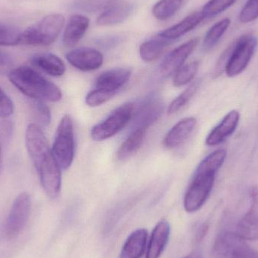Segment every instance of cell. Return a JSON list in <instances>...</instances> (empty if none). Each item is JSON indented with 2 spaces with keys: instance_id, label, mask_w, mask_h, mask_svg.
<instances>
[{
  "instance_id": "6da1fadb",
  "label": "cell",
  "mask_w": 258,
  "mask_h": 258,
  "mask_svg": "<svg viewBox=\"0 0 258 258\" xmlns=\"http://www.w3.org/2000/svg\"><path fill=\"white\" fill-rule=\"evenodd\" d=\"M25 145L44 192L52 200L57 198L61 190V168L41 127L29 124L26 129Z\"/></svg>"
},
{
  "instance_id": "7a4b0ae2",
  "label": "cell",
  "mask_w": 258,
  "mask_h": 258,
  "mask_svg": "<svg viewBox=\"0 0 258 258\" xmlns=\"http://www.w3.org/2000/svg\"><path fill=\"white\" fill-rule=\"evenodd\" d=\"M226 157V150L220 149L200 162L185 194L183 206L186 212L192 213L204 206L215 184L217 173L222 167Z\"/></svg>"
},
{
  "instance_id": "3957f363",
  "label": "cell",
  "mask_w": 258,
  "mask_h": 258,
  "mask_svg": "<svg viewBox=\"0 0 258 258\" xmlns=\"http://www.w3.org/2000/svg\"><path fill=\"white\" fill-rule=\"evenodd\" d=\"M10 83L30 99L57 102L62 98L60 88L33 68L21 66L9 73Z\"/></svg>"
},
{
  "instance_id": "277c9868",
  "label": "cell",
  "mask_w": 258,
  "mask_h": 258,
  "mask_svg": "<svg viewBox=\"0 0 258 258\" xmlns=\"http://www.w3.org/2000/svg\"><path fill=\"white\" fill-rule=\"evenodd\" d=\"M64 24V17L60 14L47 15L22 32L21 45L32 46L51 45L61 33Z\"/></svg>"
},
{
  "instance_id": "5b68a950",
  "label": "cell",
  "mask_w": 258,
  "mask_h": 258,
  "mask_svg": "<svg viewBox=\"0 0 258 258\" xmlns=\"http://www.w3.org/2000/svg\"><path fill=\"white\" fill-rule=\"evenodd\" d=\"M51 150L61 170L71 166L75 153V141L74 123L68 115L63 116L59 122Z\"/></svg>"
},
{
  "instance_id": "8992f818",
  "label": "cell",
  "mask_w": 258,
  "mask_h": 258,
  "mask_svg": "<svg viewBox=\"0 0 258 258\" xmlns=\"http://www.w3.org/2000/svg\"><path fill=\"white\" fill-rule=\"evenodd\" d=\"M212 253L213 258H258V251L245 239L237 233L226 230L217 236Z\"/></svg>"
},
{
  "instance_id": "52a82bcc",
  "label": "cell",
  "mask_w": 258,
  "mask_h": 258,
  "mask_svg": "<svg viewBox=\"0 0 258 258\" xmlns=\"http://www.w3.org/2000/svg\"><path fill=\"white\" fill-rule=\"evenodd\" d=\"M257 45V36L251 33L241 36L235 42L224 66V71L229 77H236L246 69Z\"/></svg>"
},
{
  "instance_id": "ba28073f",
  "label": "cell",
  "mask_w": 258,
  "mask_h": 258,
  "mask_svg": "<svg viewBox=\"0 0 258 258\" xmlns=\"http://www.w3.org/2000/svg\"><path fill=\"white\" fill-rule=\"evenodd\" d=\"M135 113V105L126 103L116 108L105 120L94 126L91 135L95 141L109 139L119 133L130 122Z\"/></svg>"
},
{
  "instance_id": "9c48e42d",
  "label": "cell",
  "mask_w": 258,
  "mask_h": 258,
  "mask_svg": "<svg viewBox=\"0 0 258 258\" xmlns=\"http://www.w3.org/2000/svg\"><path fill=\"white\" fill-rule=\"evenodd\" d=\"M31 208V197L27 192H21L15 198L4 226L6 239H14L22 231L30 218Z\"/></svg>"
},
{
  "instance_id": "30bf717a",
  "label": "cell",
  "mask_w": 258,
  "mask_h": 258,
  "mask_svg": "<svg viewBox=\"0 0 258 258\" xmlns=\"http://www.w3.org/2000/svg\"><path fill=\"white\" fill-rule=\"evenodd\" d=\"M199 42V38H194L171 51L159 67L161 75L163 77H168L176 74L183 67L186 59L194 52Z\"/></svg>"
},
{
  "instance_id": "8fae6325",
  "label": "cell",
  "mask_w": 258,
  "mask_h": 258,
  "mask_svg": "<svg viewBox=\"0 0 258 258\" xmlns=\"http://www.w3.org/2000/svg\"><path fill=\"white\" fill-rule=\"evenodd\" d=\"M251 206L248 212L242 217L237 226V233L245 240L258 239V186L249 190Z\"/></svg>"
},
{
  "instance_id": "7c38bea8",
  "label": "cell",
  "mask_w": 258,
  "mask_h": 258,
  "mask_svg": "<svg viewBox=\"0 0 258 258\" xmlns=\"http://www.w3.org/2000/svg\"><path fill=\"white\" fill-rule=\"evenodd\" d=\"M66 58L74 68L84 72L98 70L104 63V56L99 51L86 47L69 51Z\"/></svg>"
},
{
  "instance_id": "4fadbf2b",
  "label": "cell",
  "mask_w": 258,
  "mask_h": 258,
  "mask_svg": "<svg viewBox=\"0 0 258 258\" xmlns=\"http://www.w3.org/2000/svg\"><path fill=\"white\" fill-rule=\"evenodd\" d=\"M164 111V104L156 95L149 96L140 106L135 113L134 129L141 128L147 130L153 125Z\"/></svg>"
},
{
  "instance_id": "5bb4252c",
  "label": "cell",
  "mask_w": 258,
  "mask_h": 258,
  "mask_svg": "<svg viewBox=\"0 0 258 258\" xmlns=\"http://www.w3.org/2000/svg\"><path fill=\"white\" fill-rule=\"evenodd\" d=\"M135 6L126 0H114L102 11L97 24L100 26H113L125 21L133 12Z\"/></svg>"
},
{
  "instance_id": "9a60e30c",
  "label": "cell",
  "mask_w": 258,
  "mask_h": 258,
  "mask_svg": "<svg viewBox=\"0 0 258 258\" xmlns=\"http://www.w3.org/2000/svg\"><path fill=\"white\" fill-rule=\"evenodd\" d=\"M239 119L240 114L237 110H232L227 113L221 122L209 134L206 140V144L210 147H215L222 144L234 133L239 125Z\"/></svg>"
},
{
  "instance_id": "2e32d148",
  "label": "cell",
  "mask_w": 258,
  "mask_h": 258,
  "mask_svg": "<svg viewBox=\"0 0 258 258\" xmlns=\"http://www.w3.org/2000/svg\"><path fill=\"white\" fill-rule=\"evenodd\" d=\"M132 71L125 68L109 70L102 73L95 82L96 89L116 94L130 80Z\"/></svg>"
},
{
  "instance_id": "e0dca14e",
  "label": "cell",
  "mask_w": 258,
  "mask_h": 258,
  "mask_svg": "<svg viewBox=\"0 0 258 258\" xmlns=\"http://www.w3.org/2000/svg\"><path fill=\"white\" fill-rule=\"evenodd\" d=\"M197 125V119L187 117L179 121L165 137L163 144L166 148L173 149L183 144L190 136Z\"/></svg>"
},
{
  "instance_id": "ac0fdd59",
  "label": "cell",
  "mask_w": 258,
  "mask_h": 258,
  "mask_svg": "<svg viewBox=\"0 0 258 258\" xmlns=\"http://www.w3.org/2000/svg\"><path fill=\"white\" fill-rule=\"evenodd\" d=\"M90 25V20L82 15H74L70 18L63 35V43L65 46L77 45L84 36Z\"/></svg>"
},
{
  "instance_id": "d6986e66",
  "label": "cell",
  "mask_w": 258,
  "mask_h": 258,
  "mask_svg": "<svg viewBox=\"0 0 258 258\" xmlns=\"http://www.w3.org/2000/svg\"><path fill=\"white\" fill-rule=\"evenodd\" d=\"M169 224L166 221H161L156 224L152 232L151 237L147 246L146 258H159L165 250L169 239Z\"/></svg>"
},
{
  "instance_id": "ffe728a7",
  "label": "cell",
  "mask_w": 258,
  "mask_h": 258,
  "mask_svg": "<svg viewBox=\"0 0 258 258\" xmlns=\"http://www.w3.org/2000/svg\"><path fill=\"white\" fill-rule=\"evenodd\" d=\"M30 63L51 77H61L66 71L63 60L52 53L34 54L30 58Z\"/></svg>"
},
{
  "instance_id": "44dd1931",
  "label": "cell",
  "mask_w": 258,
  "mask_h": 258,
  "mask_svg": "<svg viewBox=\"0 0 258 258\" xmlns=\"http://www.w3.org/2000/svg\"><path fill=\"white\" fill-rule=\"evenodd\" d=\"M205 19L200 12H194L182 20L178 24L160 32L158 36L167 40L173 41L181 37L183 35L195 29Z\"/></svg>"
},
{
  "instance_id": "7402d4cb",
  "label": "cell",
  "mask_w": 258,
  "mask_h": 258,
  "mask_svg": "<svg viewBox=\"0 0 258 258\" xmlns=\"http://www.w3.org/2000/svg\"><path fill=\"white\" fill-rule=\"evenodd\" d=\"M147 233L145 229H138L129 235L121 251L120 258H141L146 250Z\"/></svg>"
},
{
  "instance_id": "603a6c76",
  "label": "cell",
  "mask_w": 258,
  "mask_h": 258,
  "mask_svg": "<svg viewBox=\"0 0 258 258\" xmlns=\"http://www.w3.org/2000/svg\"><path fill=\"white\" fill-rule=\"evenodd\" d=\"M171 43V41L158 36L141 44L139 49L140 56L144 61L148 63L154 61L162 55L165 48Z\"/></svg>"
},
{
  "instance_id": "cb8c5ba5",
  "label": "cell",
  "mask_w": 258,
  "mask_h": 258,
  "mask_svg": "<svg viewBox=\"0 0 258 258\" xmlns=\"http://www.w3.org/2000/svg\"><path fill=\"white\" fill-rule=\"evenodd\" d=\"M146 132L147 130L141 128L132 131L118 150L117 159L119 160L123 161L130 158L141 148L145 138Z\"/></svg>"
},
{
  "instance_id": "d4e9b609",
  "label": "cell",
  "mask_w": 258,
  "mask_h": 258,
  "mask_svg": "<svg viewBox=\"0 0 258 258\" xmlns=\"http://www.w3.org/2000/svg\"><path fill=\"white\" fill-rule=\"evenodd\" d=\"M230 19L224 18L214 24L206 33L203 40V48L206 51H209L219 42L224 33L230 25Z\"/></svg>"
},
{
  "instance_id": "484cf974",
  "label": "cell",
  "mask_w": 258,
  "mask_h": 258,
  "mask_svg": "<svg viewBox=\"0 0 258 258\" xmlns=\"http://www.w3.org/2000/svg\"><path fill=\"white\" fill-rule=\"evenodd\" d=\"M184 0H159L153 8V15L159 21H165L174 16L182 7Z\"/></svg>"
},
{
  "instance_id": "4316f807",
  "label": "cell",
  "mask_w": 258,
  "mask_h": 258,
  "mask_svg": "<svg viewBox=\"0 0 258 258\" xmlns=\"http://www.w3.org/2000/svg\"><path fill=\"white\" fill-rule=\"evenodd\" d=\"M30 103L33 117L36 120L35 124L42 128L48 126L51 123V113L45 101L33 99Z\"/></svg>"
},
{
  "instance_id": "83f0119b",
  "label": "cell",
  "mask_w": 258,
  "mask_h": 258,
  "mask_svg": "<svg viewBox=\"0 0 258 258\" xmlns=\"http://www.w3.org/2000/svg\"><path fill=\"white\" fill-rule=\"evenodd\" d=\"M200 86V80H197L190 85L187 89H185L177 98L174 100L168 108L169 115L174 114L179 110H181L195 95Z\"/></svg>"
},
{
  "instance_id": "f1b7e54d",
  "label": "cell",
  "mask_w": 258,
  "mask_h": 258,
  "mask_svg": "<svg viewBox=\"0 0 258 258\" xmlns=\"http://www.w3.org/2000/svg\"><path fill=\"white\" fill-rule=\"evenodd\" d=\"M22 31L10 24L0 23V45L15 46L21 45Z\"/></svg>"
},
{
  "instance_id": "f546056e",
  "label": "cell",
  "mask_w": 258,
  "mask_h": 258,
  "mask_svg": "<svg viewBox=\"0 0 258 258\" xmlns=\"http://www.w3.org/2000/svg\"><path fill=\"white\" fill-rule=\"evenodd\" d=\"M199 68L200 63L198 61L191 62L186 66L182 67L174 76L173 81L174 86L176 87H180L190 83L198 72Z\"/></svg>"
},
{
  "instance_id": "4dcf8cb0",
  "label": "cell",
  "mask_w": 258,
  "mask_h": 258,
  "mask_svg": "<svg viewBox=\"0 0 258 258\" xmlns=\"http://www.w3.org/2000/svg\"><path fill=\"white\" fill-rule=\"evenodd\" d=\"M236 0H209L202 9L201 12L205 18L217 16L233 6Z\"/></svg>"
},
{
  "instance_id": "1f68e13d",
  "label": "cell",
  "mask_w": 258,
  "mask_h": 258,
  "mask_svg": "<svg viewBox=\"0 0 258 258\" xmlns=\"http://www.w3.org/2000/svg\"><path fill=\"white\" fill-rule=\"evenodd\" d=\"M114 0H75L73 6L76 9L86 12L104 11Z\"/></svg>"
},
{
  "instance_id": "d6a6232c",
  "label": "cell",
  "mask_w": 258,
  "mask_h": 258,
  "mask_svg": "<svg viewBox=\"0 0 258 258\" xmlns=\"http://www.w3.org/2000/svg\"><path fill=\"white\" fill-rule=\"evenodd\" d=\"M115 93L105 92L101 89H95L88 94L86 98V103L89 107H95L105 104L110 101L114 95Z\"/></svg>"
},
{
  "instance_id": "836d02e7",
  "label": "cell",
  "mask_w": 258,
  "mask_h": 258,
  "mask_svg": "<svg viewBox=\"0 0 258 258\" xmlns=\"http://www.w3.org/2000/svg\"><path fill=\"white\" fill-rule=\"evenodd\" d=\"M258 18V0H248L240 11L239 20L242 24L253 22Z\"/></svg>"
},
{
  "instance_id": "e575fe53",
  "label": "cell",
  "mask_w": 258,
  "mask_h": 258,
  "mask_svg": "<svg viewBox=\"0 0 258 258\" xmlns=\"http://www.w3.org/2000/svg\"><path fill=\"white\" fill-rule=\"evenodd\" d=\"M15 112V104L12 98L0 87V119L10 117Z\"/></svg>"
},
{
  "instance_id": "d590c367",
  "label": "cell",
  "mask_w": 258,
  "mask_h": 258,
  "mask_svg": "<svg viewBox=\"0 0 258 258\" xmlns=\"http://www.w3.org/2000/svg\"><path fill=\"white\" fill-rule=\"evenodd\" d=\"M14 124L12 121L3 119L0 122V143L9 142L13 135Z\"/></svg>"
},
{
  "instance_id": "8d00e7d4",
  "label": "cell",
  "mask_w": 258,
  "mask_h": 258,
  "mask_svg": "<svg viewBox=\"0 0 258 258\" xmlns=\"http://www.w3.org/2000/svg\"><path fill=\"white\" fill-rule=\"evenodd\" d=\"M122 37L119 36H105L98 37L95 42L103 48H111L122 42Z\"/></svg>"
},
{
  "instance_id": "74e56055",
  "label": "cell",
  "mask_w": 258,
  "mask_h": 258,
  "mask_svg": "<svg viewBox=\"0 0 258 258\" xmlns=\"http://www.w3.org/2000/svg\"><path fill=\"white\" fill-rule=\"evenodd\" d=\"M208 228H209V227H208V225H206V224L202 226L201 228L200 229L198 233H197V239H198V240H201V239L206 236Z\"/></svg>"
},
{
  "instance_id": "f35d334b",
  "label": "cell",
  "mask_w": 258,
  "mask_h": 258,
  "mask_svg": "<svg viewBox=\"0 0 258 258\" xmlns=\"http://www.w3.org/2000/svg\"><path fill=\"white\" fill-rule=\"evenodd\" d=\"M3 171V151H2V144L0 143V175Z\"/></svg>"
},
{
  "instance_id": "ab89813d",
  "label": "cell",
  "mask_w": 258,
  "mask_h": 258,
  "mask_svg": "<svg viewBox=\"0 0 258 258\" xmlns=\"http://www.w3.org/2000/svg\"><path fill=\"white\" fill-rule=\"evenodd\" d=\"M183 258H201V256L198 252H192Z\"/></svg>"
}]
</instances>
